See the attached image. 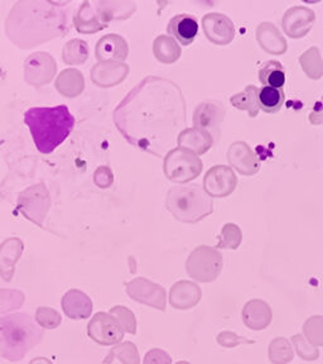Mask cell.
Listing matches in <instances>:
<instances>
[{
  "label": "cell",
  "instance_id": "obj_1",
  "mask_svg": "<svg viewBox=\"0 0 323 364\" xmlns=\"http://www.w3.org/2000/svg\"><path fill=\"white\" fill-rule=\"evenodd\" d=\"M125 102L133 104L134 112L143 118L142 132L134 144L163 156L186 124L184 96L177 86L163 79H146Z\"/></svg>",
  "mask_w": 323,
  "mask_h": 364
},
{
  "label": "cell",
  "instance_id": "obj_2",
  "mask_svg": "<svg viewBox=\"0 0 323 364\" xmlns=\"http://www.w3.org/2000/svg\"><path fill=\"white\" fill-rule=\"evenodd\" d=\"M25 121L39 152L43 154H52L61 146L75 126V118L66 105L28 109Z\"/></svg>",
  "mask_w": 323,
  "mask_h": 364
},
{
  "label": "cell",
  "instance_id": "obj_3",
  "mask_svg": "<svg viewBox=\"0 0 323 364\" xmlns=\"http://www.w3.org/2000/svg\"><path fill=\"white\" fill-rule=\"evenodd\" d=\"M43 332L28 314H9L0 318V357L18 362L42 342Z\"/></svg>",
  "mask_w": 323,
  "mask_h": 364
},
{
  "label": "cell",
  "instance_id": "obj_4",
  "mask_svg": "<svg viewBox=\"0 0 323 364\" xmlns=\"http://www.w3.org/2000/svg\"><path fill=\"white\" fill-rule=\"evenodd\" d=\"M184 194L171 195L168 200V209L181 222L196 223L212 211V203L201 194L200 189H184Z\"/></svg>",
  "mask_w": 323,
  "mask_h": 364
},
{
  "label": "cell",
  "instance_id": "obj_5",
  "mask_svg": "<svg viewBox=\"0 0 323 364\" xmlns=\"http://www.w3.org/2000/svg\"><path fill=\"white\" fill-rule=\"evenodd\" d=\"M222 269V257L217 250L209 247L197 248L187 262V271L197 281L209 282L216 280Z\"/></svg>",
  "mask_w": 323,
  "mask_h": 364
},
{
  "label": "cell",
  "instance_id": "obj_6",
  "mask_svg": "<svg viewBox=\"0 0 323 364\" xmlns=\"http://www.w3.org/2000/svg\"><path fill=\"white\" fill-rule=\"evenodd\" d=\"M124 329L109 313H97L90 320L88 335L97 344L104 346L118 345L124 339Z\"/></svg>",
  "mask_w": 323,
  "mask_h": 364
},
{
  "label": "cell",
  "instance_id": "obj_7",
  "mask_svg": "<svg viewBox=\"0 0 323 364\" xmlns=\"http://www.w3.org/2000/svg\"><path fill=\"white\" fill-rule=\"evenodd\" d=\"M127 291L128 295L137 302L165 311V291L158 285L144 278H137L128 283Z\"/></svg>",
  "mask_w": 323,
  "mask_h": 364
},
{
  "label": "cell",
  "instance_id": "obj_8",
  "mask_svg": "<svg viewBox=\"0 0 323 364\" xmlns=\"http://www.w3.org/2000/svg\"><path fill=\"white\" fill-rule=\"evenodd\" d=\"M241 318L245 326L254 332L264 330L272 324V309L264 301H249L242 309Z\"/></svg>",
  "mask_w": 323,
  "mask_h": 364
},
{
  "label": "cell",
  "instance_id": "obj_9",
  "mask_svg": "<svg viewBox=\"0 0 323 364\" xmlns=\"http://www.w3.org/2000/svg\"><path fill=\"white\" fill-rule=\"evenodd\" d=\"M62 309L70 319H89L92 313V301L81 291L71 290L62 299Z\"/></svg>",
  "mask_w": 323,
  "mask_h": 364
},
{
  "label": "cell",
  "instance_id": "obj_10",
  "mask_svg": "<svg viewBox=\"0 0 323 364\" xmlns=\"http://www.w3.org/2000/svg\"><path fill=\"white\" fill-rule=\"evenodd\" d=\"M201 290L192 282L182 281L171 288L170 304L177 310H188L201 300Z\"/></svg>",
  "mask_w": 323,
  "mask_h": 364
},
{
  "label": "cell",
  "instance_id": "obj_11",
  "mask_svg": "<svg viewBox=\"0 0 323 364\" xmlns=\"http://www.w3.org/2000/svg\"><path fill=\"white\" fill-rule=\"evenodd\" d=\"M168 33L181 45H191L198 33V22L190 14H179L170 22Z\"/></svg>",
  "mask_w": 323,
  "mask_h": 364
},
{
  "label": "cell",
  "instance_id": "obj_12",
  "mask_svg": "<svg viewBox=\"0 0 323 364\" xmlns=\"http://www.w3.org/2000/svg\"><path fill=\"white\" fill-rule=\"evenodd\" d=\"M114 359H118L123 364H139L140 356L137 345L132 342H121L109 351L102 364H111Z\"/></svg>",
  "mask_w": 323,
  "mask_h": 364
},
{
  "label": "cell",
  "instance_id": "obj_13",
  "mask_svg": "<svg viewBox=\"0 0 323 364\" xmlns=\"http://www.w3.org/2000/svg\"><path fill=\"white\" fill-rule=\"evenodd\" d=\"M260 83L266 88L280 89L285 83V74L283 66L278 61H268L259 72Z\"/></svg>",
  "mask_w": 323,
  "mask_h": 364
},
{
  "label": "cell",
  "instance_id": "obj_14",
  "mask_svg": "<svg viewBox=\"0 0 323 364\" xmlns=\"http://www.w3.org/2000/svg\"><path fill=\"white\" fill-rule=\"evenodd\" d=\"M284 93L280 89L263 86L258 90L256 102L266 113H277L284 104Z\"/></svg>",
  "mask_w": 323,
  "mask_h": 364
},
{
  "label": "cell",
  "instance_id": "obj_15",
  "mask_svg": "<svg viewBox=\"0 0 323 364\" xmlns=\"http://www.w3.org/2000/svg\"><path fill=\"white\" fill-rule=\"evenodd\" d=\"M268 356L270 363L288 364L294 358V351L288 339L275 338L269 344Z\"/></svg>",
  "mask_w": 323,
  "mask_h": 364
},
{
  "label": "cell",
  "instance_id": "obj_16",
  "mask_svg": "<svg viewBox=\"0 0 323 364\" xmlns=\"http://www.w3.org/2000/svg\"><path fill=\"white\" fill-rule=\"evenodd\" d=\"M20 242H7L3 244L0 250V271L6 280H9L13 275V264L22 252Z\"/></svg>",
  "mask_w": 323,
  "mask_h": 364
},
{
  "label": "cell",
  "instance_id": "obj_17",
  "mask_svg": "<svg viewBox=\"0 0 323 364\" xmlns=\"http://www.w3.org/2000/svg\"><path fill=\"white\" fill-rule=\"evenodd\" d=\"M304 338L315 346H323V316L315 315L303 324Z\"/></svg>",
  "mask_w": 323,
  "mask_h": 364
},
{
  "label": "cell",
  "instance_id": "obj_18",
  "mask_svg": "<svg viewBox=\"0 0 323 364\" xmlns=\"http://www.w3.org/2000/svg\"><path fill=\"white\" fill-rule=\"evenodd\" d=\"M36 323L39 324L42 329H57L58 326L62 323V316L61 314L56 311L55 309L51 307H39L36 311Z\"/></svg>",
  "mask_w": 323,
  "mask_h": 364
},
{
  "label": "cell",
  "instance_id": "obj_19",
  "mask_svg": "<svg viewBox=\"0 0 323 364\" xmlns=\"http://www.w3.org/2000/svg\"><path fill=\"white\" fill-rule=\"evenodd\" d=\"M291 343L294 349L297 351L298 356L302 358L303 360H317L319 357V351L317 349V346L310 344L307 339L304 338L302 334H296L291 337Z\"/></svg>",
  "mask_w": 323,
  "mask_h": 364
},
{
  "label": "cell",
  "instance_id": "obj_20",
  "mask_svg": "<svg viewBox=\"0 0 323 364\" xmlns=\"http://www.w3.org/2000/svg\"><path fill=\"white\" fill-rule=\"evenodd\" d=\"M110 315H113L115 319L119 321L123 326L124 332H129L132 335L137 334V319L132 310L125 306H114L110 310Z\"/></svg>",
  "mask_w": 323,
  "mask_h": 364
},
{
  "label": "cell",
  "instance_id": "obj_21",
  "mask_svg": "<svg viewBox=\"0 0 323 364\" xmlns=\"http://www.w3.org/2000/svg\"><path fill=\"white\" fill-rule=\"evenodd\" d=\"M241 242L240 229L233 225V224H228L225 225V228L222 230L221 238H220V243L219 247H224V248H238Z\"/></svg>",
  "mask_w": 323,
  "mask_h": 364
},
{
  "label": "cell",
  "instance_id": "obj_22",
  "mask_svg": "<svg viewBox=\"0 0 323 364\" xmlns=\"http://www.w3.org/2000/svg\"><path fill=\"white\" fill-rule=\"evenodd\" d=\"M217 343L224 348H235L241 344H254V340L244 338L234 332H221L217 335Z\"/></svg>",
  "mask_w": 323,
  "mask_h": 364
},
{
  "label": "cell",
  "instance_id": "obj_23",
  "mask_svg": "<svg viewBox=\"0 0 323 364\" xmlns=\"http://www.w3.org/2000/svg\"><path fill=\"white\" fill-rule=\"evenodd\" d=\"M143 362H144V364H172V358L163 349L154 348V349L146 351Z\"/></svg>",
  "mask_w": 323,
  "mask_h": 364
},
{
  "label": "cell",
  "instance_id": "obj_24",
  "mask_svg": "<svg viewBox=\"0 0 323 364\" xmlns=\"http://www.w3.org/2000/svg\"><path fill=\"white\" fill-rule=\"evenodd\" d=\"M28 364H53L48 358L37 357L32 359Z\"/></svg>",
  "mask_w": 323,
  "mask_h": 364
},
{
  "label": "cell",
  "instance_id": "obj_25",
  "mask_svg": "<svg viewBox=\"0 0 323 364\" xmlns=\"http://www.w3.org/2000/svg\"><path fill=\"white\" fill-rule=\"evenodd\" d=\"M176 364H191L190 362H186V360H181V362H177Z\"/></svg>",
  "mask_w": 323,
  "mask_h": 364
}]
</instances>
